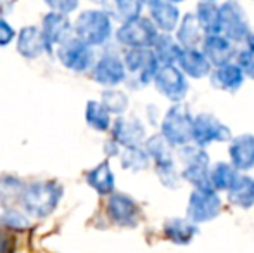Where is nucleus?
Listing matches in <instances>:
<instances>
[{"instance_id": "nucleus-3", "label": "nucleus", "mask_w": 254, "mask_h": 253, "mask_svg": "<svg viewBox=\"0 0 254 253\" xmlns=\"http://www.w3.org/2000/svg\"><path fill=\"white\" fill-rule=\"evenodd\" d=\"M78 40L87 45H102L111 37V17L104 10H85L74 23Z\"/></svg>"}, {"instance_id": "nucleus-25", "label": "nucleus", "mask_w": 254, "mask_h": 253, "mask_svg": "<svg viewBox=\"0 0 254 253\" xmlns=\"http://www.w3.org/2000/svg\"><path fill=\"white\" fill-rule=\"evenodd\" d=\"M228 201L237 208H253L254 206V179L249 175H239L237 182L228 191Z\"/></svg>"}, {"instance_id": "nucleus-33", "label": "nucleus", "mask_w": 254, "mask_h": 253, "mask_svg": "<svg viewBox=\"0 0 254 253\" xmlns=\"http://www.w3.org/2000/svg\"><path fill=\"white\" fill-rule=\"evenodd\" d=\"M102 104L109 113L123 115L128 108V97L120 90H106L102 94Z\"/></svg>"}, {"instance_id": "nucleus-39", "label": "nucleus", "mask_w": 254, "mask_h": 253, "mask_svg": "<svg viewBox=\"0 0 254 253\" xmlns=\"http://www.w3.org/2000/svg\"><path fill=\"white\" fill-rule=\"evenodd\" d=\"M49 7H52V12H59V14H67L73 9H76L78 3L76 2H47Z\"/></svg>"}, {"instance_id": "nucleus-32", "label": "nucleus", "mask_w": 254, "mask_h": 253, "mask_svg": "<svg viewBox=\"0 0 254 253\" xmlns=\"http://www.w3.org/2000/svg\"><path fill=\"white\" fill-rule=\"evenodd\" d=\"M180 160L185 167H209V156L202 148L189 144L180 149Z\"/></svg>"}, {"instance_id": "nucleus-13", "label": "nucleus", "mask_w": 254, "mask_h": 253, "mask_svg": "<svg viewBox=\"0 0 254 253\" xmlns=\"http://www.w3.org/2000/svg\"><path fill=\"white\" fill-rule=\"evenodd\" d=\"M201 51L214 68L232 63V59L237 56L234 42H230L223 35H207V37H204Z\"/></svg>"}, {"instance_id": "nucleus-20", "label": "nucleus", "mask_w": 254, "mask_h": 253, "mask_svg": "<svg viewBox=\"0 0 254 253\" xmlns=\"http://www.w3.org/2000/svg\"><path fill=\"white\" fill-rule=\"evenodd\" d=\"M204 31L194 12H187L182 17L177 30V42L182 49H197L199 44L204 42Z\"/></svg>"}, {"instance_id": "nucleus-12", "label": "nucleus", "mask_w": 254, "mask_h": 253, "mask_svg": "<svg viewBox=\"0 0 254 253\" xmlns=\"http://www.w3.org/2000/svg\"><path fill=\"white\" fill-rule=\"evenodd\" d=\"M113 139L116 144L125 146V149L140 148V144L145 139V128L140 123V120L133 116H121L113 125Z\"/></svg>"}, {"instance_id": "nucleus-29", "label": "nucleus", "mask_w": 254, "mask_h": 253, "mask_svg": "<svg viewBox=\"0 0 254 253\" xmlns=\"http://www.w3.org/2000/svg\"><path fill=\"white\" fill-rule=\"evenodd\" d=\"M26 189V184L19 179L10 175L0 177V201L3 205H14L16 201H21Z\"/></svg>"}, {"instance_id": "nucleus-37", "label": "nucleus", "mask_w": 254, "mask_h": 253, "mask_svg": "<svg viewBox=\"0 0 254 253\" xmlns=\"http://www.w3.org/2000/svg\"><path fill=\"white\" fill-rule=\"evenodd\" d=\"M237 64L241 66V70L244 71L246 77L253 78L254 80V54L249 52L248 49L246 51H241L237 54Z\"/></svg>"}, {"instance_id": "nucleus-4", "label": "nucleus", "mask_w": 254, "mask_h": 253, "mask_svg": "<svg viewBox=\"0 0 254 253\" xmlns=\"http://www.w3.org/2000/svg\"><path fill=\"white\" fill-rule=\"evenodd\" d=\"M156 24L149 17H137L130 23L121 24L118 30L116 38L120 44L127 45L130 49H152L159 37Z\"/></svg>"}, {"instance_id": "nucleus-6", "label": "nucleus", "mask_w": 254, "mask_h": 253, "mask_svg": "<svg viewBox=\"0 0 254 253\" xmlns=\"http://www.w3.org/2000/svg\"><path fill=\"white\" fill-rule=\"evenodd\" d=\"M221 212V199L214 189H194L189 198L187 219L192 224H204L216 219Z\"/></svg>"}, {"instance_id": "nucleus-14", "label": "nucleus", "mask_w": 254, "mask_h": 253, "mask_svg": "<svg viewBox=\"0 0 254 253\" xmlns=\"http://www.w3.org/2000/svg\"><path fill=\"white\" fill-rule=\"evenodd\" d=\"M151 21L156 24L157 30L170 35L173 30H178L180 24V9L173 2H163V0H154L147 3Z\"/></svg>"}, {"instance_id": "nucleus-24", "label": "nucleus", "mask_w": 254, "mask_h": 253, "mask_svg": "<svg viewBox=\"0 0 254 253\" xmlns=\"http://www.w3.org/2000/svg\"><path fill=\"white\" fill-rule=\"evenodd\" d=\"M197 21L201 24L204 35H221V12L220 3L199 2L197 3Z\"/></svg>"}, {"instance_id": "nucleus-30", "label": "nucleus", "mask_w": 254, "mask_h": 253, "mask_svg": "<svg viewBox=\"0 0 254 253\" xmlns=\"http://www.w3.org/2000/svg\"><path fill=\"white\" fill-rule=\"evenodd\" d=\"M87 122L92 128L99 132H106L111 127V115L106 109V106L99 101H90L87 104Z\"/></svg>"}, {"instance_id": "nucleus-36", "label": "nucleus", "mask_w": 254, "mask_h": 253, "mask_svg": "<svg viewBox=\"0 0 254 253\" xmlns=\"http://www.w3.org/2000/svg\"><path fill=\"white\" fill-rule=\"evenodd\" d=\"M156 172L157 175H159L161 182L164 184L166 187H171V189H175V187L180 186V175H178L177 169H175V163H166V165H157L156 167Z\"/></svg>"}, {"instance_id": "nucleus-27", "label": "nucleus", "mask_w": 254, "mask_h": 253, "mask_svg": "<svg viewBox=\"0 0 254 253\" xmlns=\"http://www.w3.org/2000/svg\"><path fill=\"white\" fill-rule=\"evenodd\" d=\"M87 180L99 194L106 196L114 191V175L111 172V167L107 162H102L94 170H90L87 175Z\"/></svg>"}, {"instance_id": "nucleus-5", "label": "nucleus", "mask_w": 254, "mask_h": 253, "mask_svg": "<svg viewBox=\"0 0 254 253\" xmlns=\"http://www.w3.org/2000/svg\"><path fill=\"white\" fill-rule=\"evenodd\" d=\"M125 68L131 80L144 87L151 80L154 82L161 64L157 63L152 49H128L125 54Z\"/></svg>"}, {"instance_id": "nucleus-9", "label": "nucleus", "mask_w": 254, "mask_h": 253, "mask_svg": "<svg viewBox=\"0 0 254 253\" xmlns=\"http://www.w3.org/2000/svg\"><path fill=\"white\" fill-rule=\"evenodd\" d=\"M154 85L159 94L175 104H180L189 92L187 78L178 66H161L154 78Z\"/></svg>"}, {"instance_id": "nucleus-2", "label": "nucleus", "mask_w": 254, "mask_h": 253, "mask_svg": "<svg viewBox=\"0 0 254 253\" xmlns=\"http://www.w3.org/2000/svg\"><path fill=\"white\" fill-rule=\"evenodd\" d=\"M63 189L56 182H33L28 184L23 194V206L35 217H47L56 210Z\"/></svg>"}, {"instance_id": "nucleus-28", "label": "nucleus", "mask_w": 254, "mask_h": 253, "mask_svg": "<svg viewBox=\"0 0 254 253\" xmlns=\"http://www.w3.org/2000/svg\"><path fill=\"white\" fill-rule=\"evenodd\" d=\"M145 151H147L149 158L156 162V167L173 162V158H171V144L161 134L152 135L151 139H147Z\"/></svg>"}, {"instance_id": "nucleus-26", "label": "nucleus", "mask_w": 254, "mask_h": 253, "mask_svg": "<svg viewBox=\"0 0 254 253\" xmlns=\"http://www.w3.org/2000/svg\"><path fill=\"white\" fill-rule=\"evenodd\" d=\"M241 173L234 169L232 163L220 162L211 169V187L214 191H230L237 182Z\"/></svg>"}, {"instance_id": "nucleus-35", "label": "nucleus", "mask_w": 254, "mask_h": 253, "mask_svg": "<svg viewBox=\"0 0 254 253\" xmlns=\"http://www.w3.org/2000/svg\"><path fill=\"white\" fill-rule=\"evenodd\" d=\"M0 226H5L9 229H26L28 219L23 213L16 212L14 208H5L0 212Z\"/></svg>"}, {"instance_id": "nucleus-22", "label": "nucleus", "mask_w": 254, "mask_h": 253, "mask_svg": "<svg viewBox=\"0 0 254 253\" xmlns=\"http://www.w3.org/2000/svg\"><path fill=\"white\" fill-rule=\"evenodd\" d=\"M164 236L175 245H189L194 236H197L199 229L195 224H192L189 219H180V217H175V219H168L164 222Z\"/></svg>"}, {"instance_id": "nucleus-16", "label": "nucleus", "mask_w": 254, "mask_h": 253, "mask_svg": "<svg viewBox=\"0 0 254 253\" xmlns=\"http://www.w3.org/2000/svg\"><path fill=\"white\" fill-rule=\"evenodd\" d=\"M94 78L101 85L106 87H114V85L121 84L127 78V68H125V61L113 54H107L97 61L94 66Z\"/></svg>"}, {"instance_id": "nucleus-18", "label": "nucleus", "mask_w": 254, "mask_h": 253, "mask_svg": "<svg viewBox=\"0 0 254 253\" xmlns=\"http://www.w3.org/2000/svg\"><path fill=\"white\" fill-rule=\"evenodd\" d=\"M52 45L47 42L44 31L38 30L35 26H26L21 30L19 37H17V51L24 56V58H38L45 51H51Z\"/></svg>"}, {"instance_id": "nucleus-1", "label": "nucleus", "mask_w": 254, "mask_h": 253, "mask_svg": "<svg viewBox=\"0 0 254 253\" xmlns=\"http://www.w3.org/2000/svg\"><path fill=\"white\" fill-rule=\"evenodd\" d=\"M192 130H194V116L182 104L171 106L161 122V135L171 146H178V148H185L190 144Z\"/></svg>"}, {"instance_id": "nucleus-17", "label": "nucleus", "mask_w": 254, "mask_h": 253, "mask_svg": "<svg viewBox=\"0 0 254 253\" xmlns=\"http://www.w3.org/2000/svg\"><path fill=\"white\" fill-rule=\"evenodd\" d=\"M244 71L241 70L237 63H228L225 66L213 68L209 75L211 87L225 92H237L244 84Z\"/></svg>"}, {"instance_id": "nucleus-7", "label": "nucleus", "mask_w": 254, "mask_h": 253, "mask_svg": "<svg viewBox=\"0 0 254 253\" xmlns=\"http://www.w3.org/2000/svg\"><path fill=\"white\" fill-rule=\"evenodd\" d=\"M221 12V35L230 42H246L251 37V28L244 9L237 2L220 3Z\"/></svg>"}, {"instance_id": "nucleus-19", "label": "nucleus", "mask_w": 254, "mask_h": 253, "mask_svg": "<svg viewBox=\"0 0 254 253\" xmlns=\"http://www.w3.org/2000/svg\"><path fill=\"white\" fill-rule=\"evenodd\" d=\"M177 66L184 75L190 78H204L211 75V63L199 49H184Z\"/></svg>"}, {"instance_id": "nucleus-21", "label": "nucleus", "mask_w": 254, "mask_h": 253, "mask_svg": "<svg viewBox=\"0 0 254 253\" xmlns=\"http://www.w3.org/2000/svg\"><path fill=\"white\" fill-rule=\"evenodd\" d=\"M44 31L45 38L49 44H66L67 40H71V23L67 19V16L59 12H49L44 17Z\"/></svg>"}, {"instance_id": "nucleus-8", "label": "nucleus", "mask_w": 254, "mask_h": 253, "mask_svg": "<svg viewBox=\"0 0 254 253\" xmlns=\"http://www.w3.org/2000/svg\"><path fill=\"white\" fill-rule=\"evenodd\" d=\"M192 141L199 148L213 144V142L232 141V132L225 123H221L211 113H199L194 116V130H192Z\"/></svg>"}, {"instance_id": "nucleus-40", "label": "nucleus", "mask_w": 254, "mask_h": 253, "mask_svg": "<svg viewBox=\"0 0 254 253\" xmlns=\"http://www.w3.org/2000/svg\"><path fill=\"white\" fill-rule=\"evenodd\" d=\"M7 252V240L3 234H0V253H5Z\"/></svg>"}, {"instance_id": "nucleus-11", "label": "nucleus", "mask_w": 254, "mask_h": 253, "mask_svg": "<svg viewBox=\"0 0 254 253\" xmlns=\"http://www.w3.org/2000/svg\"><path fill=\"white\" fill-rule=\"evenodd\" d=\"M107 213L116 224L125 227H133L137 226L138 217H140V210L138 205L127 194H111L109 201H107Z\"/></svg>"}, {"instance_id": "nucleus-41", "label": "nucleus", "mask_w": 254, "mask_h": 253, "mask_svg": "<svg viewBox=\"0 0 254 253\" xmlns=\"http://www.w3.org/2000/svg\"><path fill=\"white\" fill-rule=\"evenodd\" d=\"M246 44H248V51L254 54V33H251V37L246 40Z\"/></svg>"}, {"instance_id": "nucleus-15", "label": "nucleus", "mask_w": 254, "mask_h": 253, "mask_svg": "<svg viewBox=\"0 0 254 253\" xmlns=\"http://www.w3.org/2000/svg\"><path fill=\"white\" fill-rule=\"evenodd\" d=\"M230 163L237 172H248L254 169V135L242 134L230 141L228 148Z\"/></svg>"}, {"instance_id": "nucleus-38", "label": "nucleus", "mask_w": 254, "mask_h": 253, "mask_svg": "<svg viewBox=\"0 0 254 253\" xmlns=\"http://www.w3.org/2000/svg\"><path fill=\"white\" fill-rule=\"evenodd\" d=\"M14 38V30L9 23L0 19V45H7Z\"/></svg>"}, {"instance_id": "nucleus-34", "label": "nucleus", "mask_w": 254, "mask_h": 253, "mask_svg": "<svg viewBox=\"0 0 254 253\" xmlns=\"http://www.w3.org/2000/svg\"><path fill=\"white\" fill-rule=\"evenodd\" d=\"M116 16L120 17L125 23H130V21L140 17V12L144 9V3L142 2H128V0H121V2H116L113 5Z\"/></svg>"}, {"instance_id": "nucleus-10", "label": "nucleus", "mask_w": 254, "mask_h": 253, "mask_svg": "<svg viewBox=\"0 0 254 253\" xmlns=\"http://www.w3.org/2000/svg\"><path fill=\"white\" fill-rule=\"evenodd\" d=\"M57 54H59L61 63L73 71H85L94 63V52L90 45L83 44L78 38H71L61 45Z\"/></svg>"}, {"instance_id": "nucleus-31", "label": "nucleus", "mask_w": 254, "mask_h": 253, "mask_svg": "<svg viewBox=\"0 0 254 253\" xmlns=\"http://www.w3.org/2000/svg\"><path fill=\"white\" fill-rule=\"evenodd\" d=\"M149 155L142 148H130L125 149L121 153V163L127 170H133V172H140L149 167Z\"/></svg>"}, {"instance_id": "nucleus-23", "label": "nucleus", "mask_w": 254, "mask_h": 253, "mask_svg": "<svg viewBox=\"0 0 254 253\" xmlns=\"http://www.w3.org/2000/svg\"><path fill=\"white\" fill-rule=\"evenodd\" d=\"M152 52L161 66H177L184 49L180 47L177 38H173L168 33H161L154 44Z\"/></svg>"}]
</instances>
